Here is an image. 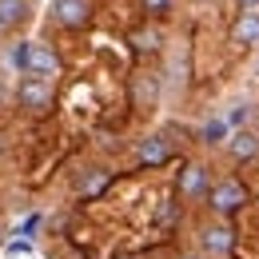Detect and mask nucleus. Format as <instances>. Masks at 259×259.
Listing matches in <instances>:
<instances>
[{
  "mask_svg": "<svg viewBox=\"0 0 259 259\" xmlns=\"http://www.w3.org/2000/svg\"><path fill=\"white\" fill-rule=\"evenodd\" d=\"M0 36H4V24H0Z\"/></svg>",
  "mask_w": 259,
  "mask_h": 259,
  "instance_id": "nucleus-19",
  "label": "nucleus"
},
{
  "mask_svg": "<svg viewBox=\"0 0 259 259\" xmlns=\"http://www.w3.org/2000/svg\"><path fill=\"white\" fill-rule=\"evenodd\" d=\"M24 20H28V0H0V24H4V32L20 28Z\"/></svg>",
  "mask_w": 259,
  "mask_h": 259,
  "instance_id": "nucleus-10",
  "label": "nucleus"
},
{
  "mask_svg": "<svg viewBox=\"0 0 259 259\" xmlns=\"http://www.w3.org/2000/svg\"><path fill=\"white\" fill-rule=\"evenodd\" d=\"M136 48H160V32H156V28L136 32Z\"/></svg>",
  "mask_w": 259,
  "mask_h": 259,
  "instance_id": "nucleus-15",
  "label": "nucleus"
},
{
  "mask_svg": "<svg viewBox=\"0 0 259 259\" xmlns=\"http://www.w3.org/2000/svg\"><path fill=\"white\" fill-rule=\"evenodd\" d=\"M259 8V0H243V12H255Z\"/></svg>",
  "mask_w": 259,
  "mask_h": 259,
  "instance_id": "nucleus-18",
  "label": "nucleus"
},
{
  "mask_svg": "<svg viewBox=\"0 0 259 259\" xmlns=\"http://www.w3.org/2000/svg\"><path fill=\"white\" fill-rule=\"evenodd\" d=\"M231 40L235 44H259V12H239V20L231 24Z\"/></svg>",
  "mask_w": 259,
  "mask_h": 259,
  "instance_id": "nucleus-9",
  "label": "nucleus"
},
{
  "mask_svg": "<svg viewBox=\"0 0 259 259\" xmlns=\"http://www.w3.org/2000/svg\"><path fill=\"white\" fill-rule=\"evenodd\" d=\"M16 104H20L24 112H32V116H44V112H52V104H56V88H52V80H36V76H24V80L16 84Z\"/></svg>",
  "mask_w": 259,
  "mask_h": 259,
  "instance_id": "nucleus-1",
  "label": "nucleus"
},
{
  "mask_svg": "<svg viewBox=\"0 0 259 259\" xmlns=\"http://www.w3.org/2000/svg\"><path fill=\"white\" fill-rule=\"evenodd\" d=\"M207 167L203 163H188L184 171H180V195L184 199H199V195H207Z\"/></svg>",
  "mask_w": 259,
  "mask_h": 259,
  "instance_id": "nucleus-7",
  "label": "nucleus"
},
{
  "mask_svg": "<svg viewBox=\"0 0 259 259\" xmlns=\"http://www.w3.org/2000/svg\"><path fill=\"white\" fill-rule=\"evenodd\" d=\"M32 251V243L28 239H16V243H8V255H28Z\"/></svg>",
  "mask_w": 259,
  "mask_h": 259,
  "instance_id": "nucleus-17",
  "label": "nucleus"
},
{
  "mask_svg": "<svg viewBox=\"0 0 259 259\" xmlns=\"http://www.w3.org/2000/svg\"><path fill=\"white\" fill-rule=\"evenodd\" d=\"M36 80H56L60 76V56L48 48V44H28V72Z\"/></svg>",
  "mask_w": 259,
  "mask_h": 259,
  "instance_id": "nucleus-4",
  "label": "nucleus"
},
{
  "mask_svg": "<svg viewBox=\"0 0 259 259\" xmlns=\"http://www.w3.org/2000/svg\"><path fill=\"white\" fill-rule=\"evenodd\" d=\"M247 120H251V104H235V108H231V116H227L224 124H227V128H235V132H239L243 124H247Z\"/></svg>",
  "mask_w": 259,
  "mask_h": 259,
  "instance_id": "nucleus-13",
  "label": "nucleus"
},
{
  "mask_svg": "<svg viewBox=\"0 0 259 259\" xmlns=\"http://www.w3.org/2000/svg\"><path fill=\"white\" fill-rule=\"evenodd\" d=\"M52 20L68 32H76L92 20V4L88 0H52Z\"/></svg>",
  "mask_w": 259,
  "mask_h": 259,
  "instance_id": "nucleus-3",
  "label": "nucleus"
},
{
  "mask_svg": "<svg viewBox=\"0 0 259 259\" xmlns=\"http://www.w3.org/2000/svg\"><path fill=\"white\" fill-rule=\"evenodd\" d=\"M227 156L235 163H247V160H255L259 156V136L255 132H247V128H239V132H227Z\"/></svg>",
  "mask_w": 259,
  "mask_h": 259,
  "instance_id": "nucleus-6",
  "label": "nucleus"
},
{
  "mask_svg": "<svg viewBox=\"0 0 259 259\" xmlns=\"http://www.w3.org/2000/svg\"><path fill=\"white\" fill-rule=\"evenodd\" d=\"M243 203H247V188L239 180H220V184L207 188V207L215 215H235Z\"/></svg>",
  "mask_w": 259,
  "mask_h": 259,
  "instance_id": "nucleus-2",
  "label": "nucleus"
},
{
  "mask_svg": "<svg viewBox=\"0 0 259 259\" xmlns=\"http://www.w3.org/2000/svg\"><path fill=\"white\" fill-rule=\"evenodd\" d=\"M8 60H12V68H16L20 76H24V72H28V40L12 44V56H8Z\"/></svg>",
  "mask_w": 259,
  "mask_h": 259,
  "instance_id": "nucleus-14",
  "label": "nucleus"
},
{
  "mask_svg": "<svg viewBox=\"0 0 259 259\" xmlns=\"http://www.w3.org/2000/svg\"><path fill=\"white\" fill-rule=\"evenodd\" d=\"M171 156V144L163 140V136H144L140 144H136V160L148 163V167H156V163H163Z\"/></svg>",
  "mask_w": 259,
  "mask_h": 259,
  "instance_id": "nucleus-8",
  "label": "nucleus"
},
{
  "mask_svg": "<svg viewBox=\"0 0 259 259\" xmlns=\"http://www.w3.org/2000/svg\"><path fill=\"white\" fill-rule=\"evenodd\" d=\"M140 4H144V12H148V16H163L176 0H140Z\"/></svg>",
  "mask_w": 259,
  "mask_h": 259,
  "instance_id": "nucleus-16",
  "label": "nucleus"
},
{
  "mask_svg": "<svg viewBox=\"0 0 259 259\" xmlns=\"http://www.w3.org/2000/svg\"><path fill=\"white\" fill-rule=\"evenodd\" d=\"M224 140H227V124H224V120H211V124H203V132H199V144L215 148V144H224Z\"/></svg>",
  "mask_w": 259,
  "mask_h": 259,
  "instance_id": "nucleus-12",
  "label": "nucleus"
},
{
  "mask_svg": "<svg viewBox=\"0 0 259 259\" xmlns=\"http://www.w3.org/2000/svg\"><path fill=\"white\" fill-rule=\"evenodd\" d=\"M104 184H108V171H100V167H92V171H88V176H80V180H76V192L92 195V192H100V188H104Z\"/></svg>",
  "mask_w": 259,
  "mask_h": 259,
  "instance_id": "nucleus-11",
  "label": "nucleus"
},
{
  "mask_svg": "<svg viewBox=\"0 0 259 259\" xmlns=\"http://www.w3.org/2000/svg\"><path fill=\"white\" fill-rule=\"evenodd\" d=\"M231 247H235V231L227 224L199 227V251H203V255H227Z\"/></svg>",
  "mask_w": 259,
  "mask_h": 259,
  "instance_id": "nucleus-5",
  "label": "nucleus"
}]
</instances>
